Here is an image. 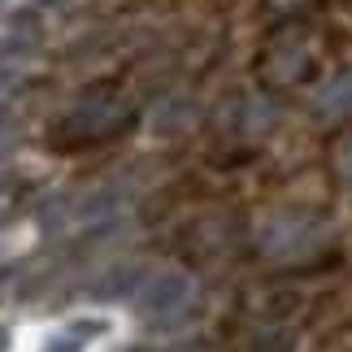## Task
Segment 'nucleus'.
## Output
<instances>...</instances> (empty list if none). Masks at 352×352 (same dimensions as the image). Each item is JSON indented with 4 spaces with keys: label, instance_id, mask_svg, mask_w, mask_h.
I'll return each mask as SVG.
<instances>
[{
    "label": "nucleus",
    "instance_id": "1",
    "mask_svg": "<svg viewBox=\"0 0 352 352\" xmlns=\"http://www.w3.org/2000/svg\"><path fill=\"white\" fill-rule=\"evenodd\" d=\"M196 300H200V287L183 270H157V274H148L140 287H135L140 318L148 327H161V331L183 327V322L196 314Z\"/></svg>",
    "mask_w": 352,
    "mask_h": 352
},
{
    "label": "nucleus",
    "instance_id": "6",
    "mask_svg": "<svg viewBox=\"0 0 352 352\" xmlns=\"http://www.w3.org/2000/svg\"><path fill=\"white\" fill-rule=\"evenodd\" d=\"M131 287H135V265H118L104 283H96L100 296H122V292H131Z\"/></svg>",
    "mask_w": 352,
    "mask_h": 352
},
{
    "label": "nucleus",
    "instance_id": "3",
    "mask_svg": "<svg viewBox=\"0 0 352 352\" xmlns=\"http://www.w3.org/2000/svg\"><path fill=\"white\" fill-rule=\"evenodd\" d=\"M314 109L322 118H344V113H352V70L340 74V78H331V83L318 91V96H314Z\"/></svg>",
    "mask_w": 352,
    "mask_h": 352
},
{
    "label": "nucleus",
    "instance_id": "9",
    "mask_svg": "<svg viewBox=\"0 0 352 352\" xmlns=\"http://www.w3.org/2000/svg\"><path fill=\"white\" fill-rule=\"evenodd\" d=\"M5 218H9V192L0 187V222H5Z\"/></svg>",
    "mask_w": 352,
    "mask_h": 352
},
{
    "label": "nucleus",
    "instance_id": "5",
    "mask_svg": "<svg viewBox=\"0 0 352 352\" xmlns=\"http://www.w3.org/2000/svg\"><path fill=\"white\" fill-rule=\"evenodd\" d=\"M187 122H192V104L183 96H166L153 109V131H183Z\"/></svg>",
    "mask_w": 352,
    "mask_h": 352
},
{
    "label": "nucleus",
    "instance_id": "10",
    "mask_svg": "<svg viewBox=\"0 0 352 352\" xmlns=\"http://www.w3.org/2000/svg\"><path fill=\"white\" fill-rule=\"evenodd\" d=\"M5 348H9V331H5V327H0V352H5Z\"/></svg>",
    "mask_w": 352,
    "mask_h": 352
},
{
    "label": "nucleus",
    "instance_id": "7",
    "mask_svg": "<svg viewBox=\"0 0 352 352\" xmlns=\"http://www.w3.org/2000/svg\"><path fill=\"white\" fill-rule=\"evenodd\" d=\"M18 87H22V74L13 70V65H0V109L18 96Z\"/></svg>",
    "mask_w": 352,
    "mask_h": 352
},
{
    "label": "nucleus",
    "instance_id": "8",
    "mask_svg": "<svg viewBox=\"0 0 352 352\" xmlns=\"http://www.w3.org/2000/svg\"><path fill=\"white\" fill-rule=\"evenodd\" d=\"M340 170H344V179L352 183V144H348L344 153H340Z\"/></svg>",
    "mask_w": 352,
    "mask_h": 352
},
{
    "label": "nucleus",
    "instance_id": "4",
    "mask_svg": "<svg viewBox=\"0 0 352 352\" xmlns=\"http://www.w3.org/2000/svg\"><path fill=\"white\" fill-rule=\"evenodd\" d=\"M104 322H74V327H65L61 335H52L44 344V352H83L91 344V335H100Z\"/></svg>",
    "mask_w": 352,
    "mask_h": 352
},
{
    "label": "nucleus",
    "instance_id": "11",
    "mask_svg": "<svg viewBox=\"0 0 352 352\" xmlns=\"http://www.w3.org/2000/svg\"><path fill=\"white\" fill-rule=\"evenodd\" d=\"M5 140H9V131H5V122H0V148H5Z\"/></svg>",
    "mask_w": 352,
    "mask_h": 352
},
{
    "label": "nucleus",
    "instance_id": "2",
    "mask_svg": "<svg viewBox=\"0 0 352 352\" xmlns=\"http://www.w3.org/2000/svg\"><path fill=\"white\" fill-rule=\"evenodd\" d=\"M322 239H327V226L318 218H309V213H274V218L261 222V248L274 256V261L309 256Z\"/></svg>",
    "mask_w": 352,
    "mask_h": 352
}]
</instances>
